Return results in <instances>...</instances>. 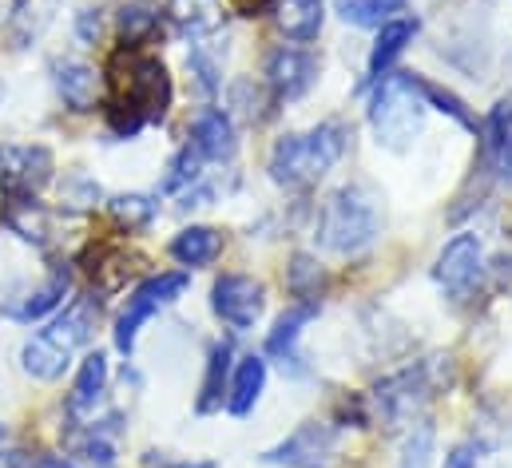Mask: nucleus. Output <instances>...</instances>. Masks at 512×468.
<instances>
[{
	"mask_svg": "<svg viewBox=\"0 0 512 468\" xmlns=\"http://www.w3.org/2000/svg\"><path fill=\"white\" fill-rule=\"evenodd\" d=\"M350 147V127L342 119H322L310 131H290L270 147L266 175L282 191H310L318 179L346 155Z\"/></svg>",
	"mask_w": 512,
	"mask_h": 468,
	"instance_id": "nucleus-1",
	"label": "nucleus"
},
{
	"mask_svg": "<svg viewBox=\"0 0 512 468\" xmlns=\"http://www.w3.org/2000/svg\"><path fill=\"white\" fill-rule=\"evenodd\" d=\"M382 223V199L366 183H346V187L330 191L326 203L318 207L314 238L322 250L350 258V254H362L374 246V238L382 234Z\"/></svg>",
	"mask_w": 512,
	"mask_h": 468,
	"instance_id": "nucleus-2",
	"label": "nucleus"
},
{
	"mask_svg": "<svg viewBox=\"0 0 512 468\" xmlns=\"http://www.w3.org/2000/svg\"><path fill=\"white\" fill-rule=\"evenodd\" d=\"M124 60H128V72L112 76V100L139 112L143 123H159L167 116L171 100H175V88H171V76H167L163 60L143 56L139 44H124Z\"/></svg>",
	"mask_w": 512,
	"mask_h": 468,
	"instance_id": "nucleus-3",
	"label": "nucleus"
},
{
	"mask_svg": "<svg viewBox=\"0 0 512 468\" xmlns=\"http://www.w3.org/2000/svg\"><path fill=\"white\" fill-rule=\"evenodd\" d=\"M366 116H370L378 147H385V151H409L413 139L421 135L425 104L417 100V92L401 76H385V80H378V92H374Z\"/></svg>",
	"mask_w": 512,
	"mask_h": 468,
	"instance_id": "nucleus-4",
	"label": "nucleus"
},
{
	"mask_svg": "<svg viewBox=\"0 0 512 468\" xmlns=\"http://www.w3.org/2000/svg\"><path fill=\"white\" fill-rule=\"evenodd\" d=\"M187 286H191V274H187V270H163V274H155V278L139 282V286L131 290L124 314L116 318V350L120 353L135 350L139 330H143V326H147L163 306H171L175 298H183V294H187Z\"/></svg>",
	"mask_w": 512,
	"mask_h": 468,
	"instance_id": "nucleus-5",
	"label": "nucleus"
},
{
	"mask_svg": "<svg viewBox=\"0 0 512 468\" xmlns=\"http://www.w3.org/2000/svg\"><path fill=\"white\" fill-rule=\"evenodd\" d=\"M433 278L449 298H469L485 278V242H481V234H453L437 254Z\"/></svg>",
	"mask_w": 512,
	"mask_h": 468,
	"instance_id": "nucleus-6",
	"label": "nucleus"
},
{
	"mask_svg": "<svg viewBox=\"0 0 512 468\" xmlns=\"http://www.w3.org/2000/svg\"><path fill=\"white\" fill-rule=\"evenodd\" d=\"M334 457H338V429L334 425H322V421H306L286 441H278L274 449H266L258 461L262 465H282V468H330Z\"/></svg>",
	"mask_w": 512,
	"mask_h": 468,
	"instance_id": "nucleus-7",
	"label": "nucleus"
},
{
	"mask_svg": "<svg viewBox=\"0 0 512 468\" xmlns=\"http://www.w3.org/2000/svg\"><path fill=\"white\" fill-rule=\"evenodd\" d=\"M211 310L231 330H251L266 310V286L255 274H239V270L219 274L211 286Z\"/></svg>",
	"mask_w": 512,
	"mask_h": 468,
	"instance_id": "nucleus-8",
	"label": "nucleus"
},
{
	"mask_svg": "<svg viewBox=\"0 0 512 468\" xmlns=\"http://www.w3.org/2000/svg\"><path fill=\"white\" fill-rule=\"evenodd\" d=\"M56 175V159L44 143L0 147V187L12 195H40Z\"/></svg>",
	"mask_w": 512,
	"mask_h": 468,
	"instance_id": "nucleus-9",
	"label": "nucleus"
},
{
	"mask_svg": "<svg viewBox=\"0 0 512 468\" xmlns=\"http://www.w3.org/2000/svg\"><path fill=\"white\" fill-rule=\"evenodd\" d=\"M318 72H322V60L306 48H274L266 56V68H262V80H266V92L274 100H298L306 96L314 84H318Z\"/></svg>",
	"mask_w": 512,
	"mask_h": 468,
	"instance_id": "nucleus-10",
	"label": "nucleus"
},
{
	"mask_svg": "<svg viewBox=\"0 0 512 468\" xmlns=\"http://www.w3.org/2000/svg\"><path fill=\"white\" fill-rule=\"evenodd\" d=\"M425 373L421 369H401V373H393V377H385L382 385L374 389V409H378V417H382L389 429H401V425H413V417H417V409H421V401H425Z\"/></svg>",
	"mask_w": 512,
	"mask_h": 468,
	"instance_id": "nucleus-11",
	"label": "nucleus"
},
{
	"mask_svg": "<svg viewBox=\"0 0 512 468\" xmlns=\"http://www.w3.org/2000/svg\"><path fill=\"white\" fill-rule=\"evenodd\" d=\"M318 302H290L278 318H274V326H270V334H266V357H274L286 373H294V377H302L306 373V365H302V353H298V342H302V330L318 318Z\"/></svg>",
	"mask_w": 512,
	"mask_h": 468,
	"instance_id": "nucleus-12",
	"label": "nucleus"
},
{
	"mask_svg": "<svg viewBox=\"0 0 512 468\" xmlns=\"http://www.w3.org/2000/svg\"><path fill=\"white\" fill-rule=\"evenodd\" d=\"M191 147L199 151V159L211 163H231L239 155V131L235 119L219 108H199L191 116Z\"/></svg>",
	"mask_w": 512,
	"mask_h": 468,
	"instance_id": "nucleus-13",
	"label": "nucleus"
},
{
	"mask_svg": "<svg viewBox=\"0 0 512 468\" xmlns=\"http://www.w3.org/2000/svg\"><path fill=\"white\" fill-rule=\"evenodd\" d=\"M68 290H72V270L68 266H56L40 286H32L24 298H16L4 314L12 318V322H24V326H32V322H44L48 314H56L60 306H64V298H68Z\"/></svg>",
	"mask_w": 512,
	"mask_h": 468,
	"instance_id": "nucleus-14",
	"label": "nucleus"
},
{
	"mask_svg": "<svg viewBox=\"0 0 512 468\" xmlns=\"http://www.w3.org/2000/svg\"><path fill=\"white\" fill-rule=\"evenodd\" d=\"M270 16L290 44H310L322 36L326 0H270Z\"/></svg>",
	"mask_w": 512,
	"mask_h": 468,
	"instance_id": "nucleus-15",
	"label": "nucleus"
},
{
	"mask_svg": "<svg viewBox=\"0 0 512 468\" xmlns=\"http://www.w3.org/2000/svg\"><path fill=\"white\" fill-rule=\"evenodd\" d=\"M100 72L84 60H64L56 64V92L72 112H92L100 104Z\"/></svg>",
	"mask_w": 512,
	"mask_h": 468,
	"instance_id": "nucleus-16",
	"label": "nucleus"
},
{
	"mask_svg": "<svg viewBox=\"0 0 512 468\" xmlns=\"http://www.w3.org/2000/svg\"><path fill=\"white\" fill-rule=\"evenodd\" d=\"M417 16H397V20H389L378 28V36H374V48H370V64H366V76L378 84L385 80V72L393 68V60L413 44V36H417Z\"/></svg>",
	"mask_w": 512,
	"mask_h": 468,
	"instance_id": "nucleus-17",
	"label": "nucleus"
},
{
	"mask_svg": "<svg viewBox=\"0 0 512 468\" xmlns=\"http://www.w3.org/2000/svg\"><path fill=\"white\" fill-rule=\"evenodd\" d=\"M0 223L16 238L44 246L48 242V211L36 203V195H12L4 191V207H0Z\"/></svg>",
	"mask_w": 512,
	"mask_h": 468,
	"instance_id": "nucleus-18",
	"label": "nucleus"
},
{
	"mask_svg": "<svg viewBox=\"0 0 512 468\" xmlns=\"http://www.w3.org/2000/svg\"><path fill=\"white\" fill-rule=\"evenodd\" d=\"M266 389V357L262 353H247L235 369H231V385H227V409L235 417H247L262 401Z\"/></svg>",
	"mask_w": 512,
	"mask_h": 468,
	"instance_id": "nucleus-19",
	"label": "nucleus"
},
{
	"mask_svg": "<svg viewBox=\"0 0 512 468\" xmlns=\"http://www.w3.org/2000/svg\"><path fill=\"white\" fill-rule=\"evenodd\" d=\"M167 16L179 36L187 40H207L211 32L223 28V0H171Z\"/></svg>",
	"mask_w": 512,
	"mask_h": 468,
	"instance_id": "nucleus-20",
	"label": "nucleus"
},
{
	"mask_svg": "<svg viewBox=\"0 0 512 468\" xmlns=\"http://www.w3.org/2000/svg\"><path fill=\"white\" fill-rule=\"evenodd\" d=\"M72 357H76V353H68L64 346H56L44 330L32 334V338L20 346V365H24V373H28L32 381H60L64 369L72 365Z\"/></svg>",
	"mask_w": 512,
	"mask_h": 468,
	"instance_id": "nucleus-21",
	"label": "nucleus"
},
{
	"mask_svg": "<svg viewBox=\"0 0 512 468\" xmlns=\"http://www.w3.org/2000/svg\"><path fill=\"white\" fill-rule=\"evenodd\" d=\"M104 393H108V357L96 350L88 353L76 369V381H72V393H68V413H96Z\"/></svg>",
	"mask_w": 512,
	"mask_h": 468,
	"instance_id": "nucleus-22",
	"label": "nucleus"
},
{
	"mask_svg": "<svg viewBox=\"0 0 512 468\" xmlns=\"http://www.w3.org/2000/svg\"><path fill=\"white\" fill-rule=\"evenodd\" d=\"M401 80L417 92V100L425 104V108H433V112H441V116H449L453 123H461L465 131H477L481 123L477 116L469 112V104L457 96V92H449V88H441V84H433V80H425L421 72H401Z\"/></svg>",
	"mask_w": 512,
	"mask_h": 468,
	"instance_id": "nucleus-23",
	"label": "nucleus"
},
{
	"mask_svg": "<svg viewBox=\"0 0 512 468\" xmlns=\"http://www.w3.org/2000/svg\"><path fill=\"white\" fill-rule=\"evenodd\" d=\"M171 258L179 262V266H187V270H195V266H211L219 254H223V234L215 231V227H183V231L171 238Z\"/></svg>",
	"mask_w": 512,
	"mask_h": 468,
	"instance_id": "nucleus-24",
	"label": "nucleus"
},
{
	"mask_svg": "<svg viewBox=\"0 0 512 468\" xmlns=\"http://www.w3.org/2000/svg\"><path fill=\"white\" fill-rule=\"evenodd\" d=\"M231 342H219L211 346L207 357V373H203V385H199V401L195 409L199 413H215L223 401H227V385H231Z\"/></svg>",
	"mask_w": 512,
	"mask_h": 468,
	"instance_id": "nucleus-25",
	"label": "nucleus"
},
{
	"mask_svg": "<svg viewBox=\"0 0 512 468\" xmlns=\"http://www.w3.org/2000/svg\"><path fill=\"white\" fill-rule=\"evenodd\" d=\"M334 12L354 28H382L409 12V0H334Z\"/></svg>",
	"mask_w": 512,
	"mask_h": 468,
	"instance_id": "nucleus-26",
	"label": "nucleus"
},
{
	"mask_svg": "<svg viewBox=\"0 0 512 468\" xmlns=\"http://www.w3.org/2000/svg\"><path fill=\"white\" fill-rule=\"evenodd\" d=\"M266 104H270V92L255 84L251 76H239L227 84V116L235 119H247V123H258L266 119Z\"/></svg>",
	"mask_w": 512,
	"mask_h": 468,
	"instance_id": "nucleus-27",
	"label": "nucleus"
},
{
	"mask_svg": "<svg viewBox=\"0 0 512 468\" xmlns=\"http://www.w3.org/2000/svg\"><path fill=\"white\" fill-rule=\"evenodd\" d=\"M322 282H326V274H322L318 258L298 250V254L290 258V266H286V290H290V298H294V302H318Z\"/></svg>",
	"mask_w": 512,
	"mask_h": 468,
	"instance_id": "nucleus-28",
	"label": "nucleus"
},
{
	"mask_svg": "<svg viewBox=\"0 0 512 468\" xmlns=\"http://www.w3.org/2000/svg\"><path fill=\"white\" fill-rule=\"evenodd\" d=\"M108 211H112L116 227H124V231H147L155 223V215H159V203H155V195L131 191V195L108 199Z\"/></svg>",
	"mask_w": 512,
	"mask_h": 468,
	"instance_id": "nucleus-29",
	"label": "nucleus"
},
{
	"mask_svg": "<svg viewBox=\"0 0 512 468\" xmlns=\"http://www.w3.org/2000/svg\"><path fill=\"white\" fill-rule=\"evenodd\" d=\"M433 453H437V429L433 421H413L401 453H397V468H433Z\"/></svg>",
	"mask_w": 512,
	"mask_h": 468,
	"instance_id": "nucleus-30",
	"label": "nucleus"
},
{
	"mask_svg": "<svg viewBox=\"0 0 512 468\" xmlns=\"http://www.w3.org/2000/svg\"><path fill=\"white\" fill-rule=\"evenodd\" d=\"M481 139H485V155L497 163V155H501V147L512 139V92L509 96H501L493 108H489V116L481 119Z\"/></svg>",
	"mask_w": 512,
	"mask_h": 468,
	"instance_id": "nucleus-31",
	"label": "nucleus"
},
{
	"mask_svg": "<svg viewBox=\"0 0 512 468\" xmlns=\"http://www.w3.org/2000/svg\"><path fill=\"white\" fill-rule=\"evenodd\" d=\"M159 16H163V12H159L155 0H128V4L120 8V36H124V44L147 40V36L155 32Z\"/></svg>",
	"mask_w": 512,
	"mask_h": 468,
	"instance_id": "nucleus-32",
	"label": "nucleus"
},
{
	"mask_svg": "<svg viewBox=\"0 0 512 468\" xmlns=\"http://www.w3.org/2000/svg\"><path fill=\"white\" fill-rule=\"evenodd\" d=\"M199 167H203V159H199V151L187 143L183 151H175V155H171V163H167V175H163L159 191H163V195H183L187 187H195V183H199Z\"/></svg>",
	"mask_w": 512,
	"mask_h": 468,
	"instance_id": "nucleus-33",
	"label": "nucleus"
},
{
	"mask_svg": "<svg viewBox=\"0 0 512 468\" xmlns=\"http://www.w3.org/2000/svg\"><path fill=\"white\" fill-rule=\"evenodd\" d=\"M187 72L195 76V88H199L203 96H215V92L223 88V68H219V60H215V56H207V48H203V44L187 56Z\"/></svg>",
	"mask_w": 512,
	"mask_h": 468,
	"instance_id": "nucleus-34",
	"label": "nucleus"
},
{
	"mask_svg": "<svg viewBox=\"0 0 512 468\" xmlns=\"http://www.w3.org/2000/svg\"><path fill=\"white\" fill-rule=\"evenodd\" d=\"M60 199H64L68 207H96V203L104 199V191H100V183L88 179V175H68L64 187H60Z\"/></svg>",
	"mask_w": 512,
	"mask_h": 468,
	"instance_id": "nucleus-35",
	"label": "nucleus"
},
{
	"mask_svg": "<svg viewBox=\"0 0 512 468\" xmlns=\"http://www.w3.org/2000/svg\"><path fill=\"white\" fill-rule=\"evenodd\" d=\"M477 461H481V445L477 441H461V445H453L445 453V465L441 468H477Z\"/></svg>",
	"mask_w": 512,
	"mask_h": 468,
	"instance_id": "nucleus-36",
	"label": "nucleus"
},
{
	"mask_svg": "<svg viewBox=\"0 0 512 468\" xmlns=\"http://www.w3.org/2000/svg\"><path fill=\"white\" fill-rule=\"evenodd\" d=\"M143 468H215V461H175L167 453H147Z\"/></svg>",
	"mask_w": 512,
	"mask_h": 468,
	"instance_id": "nucleus-37",
	"label": "nucleus"
},
{
	"mask_svg": "<svg viewBox=\"0 0 512 468\" xmlns=\"http://www.w3.org/2000/svg\"><path fill=\"white\" fill-rule=\"evenodd\" d=\"M76 32H80V40H96V36H100V12L84 8V12L76 16Z\"/></svg>",
	"mask_w": 512,
	"mask_h": 468,
	"instance_id": "nucleus-38",
	"label": "nucleus"
},
{
	"mask_svg": "<svg viewBox=\"0 0 512 468\" xmlns=\"http://www.w3.org/2000/svg\"><path fill=\"white\" fill-rule=\"evenodd\" d=\"M497 171H501V179L512 187V139L501 147V155H497Z\"/></svg>",
	"mask_w": 512,
	"mask_h": 468,
	"instance_id": "nucleus-39",
	"label": "nucleus"
},
{
	"mask_svg": "<svg viewBox=\"0 0 512 468\" xmlns=\"http://www.w3.org/2000/svg\"><path fill=\"white\" fill-rule=\"evenodd\" d=\"M24 465V453L20 449H0V468H20Z\"/></svg>",
	"mask_w": 512,
	"mask_h": 468,
	"instance_id": "nucleus-40",
	"label": "nucleus"
},
{
	"mask_svg": "<svg viewBox=\"0 0 512 468\" xmlns=\"http://www.w3.org/2000/svg\"><path fill=\"white\" fill-rule=\"evenodd\" d=\"M28 468H76L72 461H64V457H36Z\"/></svg>",
	"mask_w": 512,
	"mask_h": 468,
	"instance_id": "nucleus-41",
	"label": "nucleus"
},
{
	"mask_svg": "<svg viewBox=\"0 0 512 468\" xmlns=\"http://www.w3.org/2000/svg\"><path fill=\"white\" fill-rule=\"evenodd\" d=\"M12 16V0H0V20H8Z\"/></svg>",
	"mask_w": 512,
	"mask_h": 468,
	"instance_id": "nucleus-42",
	"label": "nucleus"
},
{
	"mask_svg": "<svg viewBox=\"0 0 512 468\" xmlns=\"http://www.w3.org/2000/svg\"><path fill=\"white\" fill-rule=\"evenodd\" d=\"M0 441H4V425H0Z\"/></svg>",
	"mask_w": 512,
	"mask_h": 468,
	"instance_id": "nucleus-43",
	"label": "nucleus"
},
{
	"mask_svg": "<svg viewBox=\"0 0 512 468\" xmlns=\"http://www.w3.org/2000/svg\"><path fill=\"white\" fill-rule=\"evenodd\" d=\"M0 100H4V84H0Z\"/></svg>",
	"mask_w": 512,
	"mask_h": 468,
	"instance_id": "nucleus-44",
	"label": "nucleus"
}]
</instances>
